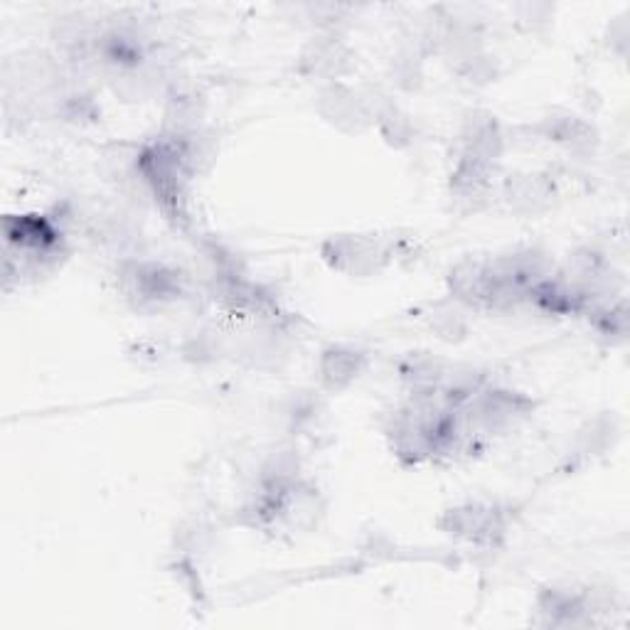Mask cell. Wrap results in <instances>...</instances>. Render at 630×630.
Here are the masks:
<instances>
[{"instance_id": "1", "label": "cell", "mask_w": 630, "mask_h": 630, "mask_svg": "<svg viewBox=\"0 0 630 630\" xmlns=\"http://www.w3.org/2000/svg\"><path fill=\"white\" fill-rule=\"evenodd\" d=\"M360 355L357 352H342V350H330L323 357V374L332 381V387H340L352 377H357L360 370Z\"/></svg>"}]
</instances>
